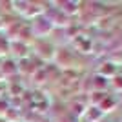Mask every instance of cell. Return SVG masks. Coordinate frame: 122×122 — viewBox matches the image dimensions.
<instances>
[{
	"label": "cell",
	"instance_id": "6da1fadb",
	"mask_svg": "<svg viewBox=\"0 0 122 122\" xmlns=\"http://www.w3.org/2000/svg\"><path fill=\"white\" fill-rule=\"evenodd\" d=\"M13 71H16V64H15V62H11V60L4 62V66H2V73H4V75H9V73H13Z\"/></svg>",
	"mask_w": 122,
	"mask_h": 122
}]
</instances>
